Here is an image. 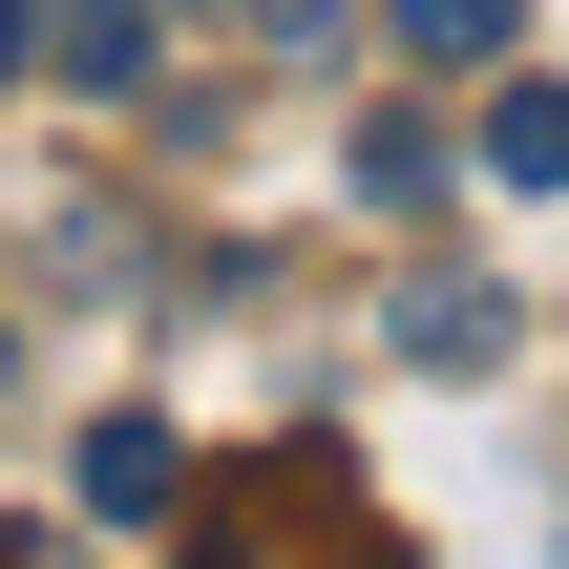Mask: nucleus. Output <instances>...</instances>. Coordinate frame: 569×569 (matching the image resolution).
I'll list each match as a JSON object with an SVG mask.
<instances>
[{
    "mask_svg": "<svg viewBox=\"0 0 569 569\" xmlns=\"http://www.w3.org/2000/svg\"><path fill=\"white\" fill-rule=\"evenodd\" d=\"M148 42H169V0H42V63L63 84H148Z\"/></svg>",
    "mask_w": 569,
    "mask_h": 569,
    "instance_id": "f257e3e1",
    "label": "nucleus"
},
{
    "mask_svg": "<svg viewBox=\"0 0 569 569\" xmlns=\"http://www.w3.org/2000/svg\"><path fill=\"white\" fill-rule=\"evenodd\" d=\"M401 359H422V380L507 359V296H486V274H422V296H401Z\"/></svg>",
    "mask_w": 569,
    "mask_h": 569,
    "instance_id": "f03ea898",
    "label": "nucleus"
},
{
    "mask_svg": "<svg viewBox=\"0 0 569 569\" xmlns=\"http://www.w3.org/2000/svg\"><path fill=\"white\" fill-rule=\"evenodd\" d=\"M169 486H190L169 422H84V507H106V528H169Z\"/></svg>",
    "mask_w": 569,
    "mask_h": 569,
    "instance_id": "7ed1b4c3",
    "label": "nucleus"
},
{
    "mask_svg": "<svg viewBox=\"0 0 569 569\" xmlns=\"http://www.w3.org/2000/svg\"><path fill=\"white\" fill-rule=\"evenodd\" d=\"M486 169H507V190H569V84H549V63L486 106Z\"/></svg>",
    "mask_w": 569,
    "mask_h": 569,
    "instance_id": "20e7f679",
    "label": "nucleus"
},
{
    "mask_svg": "<svg viewBox=\"0 0 569 569\" xmlns=\"http://www.w3.org/2000/svg\"><path fill=\"white\" fill-rule=\"evenodd\" d=\"M359 190H380V211H401V190H443V127H422V106H380V127H359Z\"/></svg>",
    "mask_w": 569,
    "mask_h": 569,
    "instance_id": "39448f33",
    "label": "nucleus"
},
{
    "mask_svg": "<svg viewBox=\"0 0 569 569\" xmlns=\"http://www.w3.org/2000/svg\"><path fill=\"white\" fill-rule=\"evenodd\" d=\"M380 21H401L422 63H486V42H507V0H380Z\"/></svg>",
    "mask_w": 569,
    "mask_h": 569,
    "instance_id": "423d86ee",
    "label": "nucleus"
},
{
    "mask_svg": "<svg viewBox=\"0 0 569 569\" xmlns=\"http://www.w3.org/2000/svg\"><path fill=\"white\" fill-rule=\"evenodd\" d=\"M21 63H42V0H0V84H21Z\"/></svg>",
    "mask_w": 569,
    "mask_h": 569,
    "instance_id": "0eeeda50",
    "label": "nucleus"
}]
</instances>
